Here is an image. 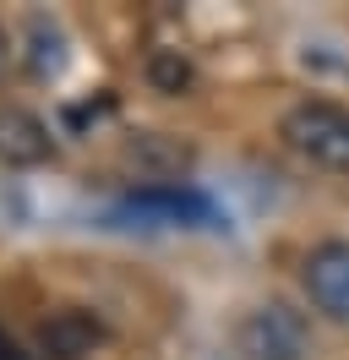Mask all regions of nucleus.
<instances>
[{
  "mask_svg": "<svg viewBox=\"0 0 349 360\" xmlns=\"http://www.w3.org/2000/svg\"><path fill=\"white\" fill-rule=\"evenodd\" d=\"M0 360H22L17 349H11V344H6V338H0Z\"/></svg>",
  "mask_w": 349,
  "mask_h": 360,
  "instance_id": "10",
  "label": "nucleus"
},
{
  "mask_svg": "<svg viewBox=\"0 0 349 360\" xmlns=\"http://www.w3.org/2000/svg\"><path fill=\"white\" fill-rule=\"evenodd\" d=\"M300 290L327 322L349 328V240H317V246L305 251Z\"/></svg>",
  "mask_w": 349,
  "mask_h": 360,
  "instance_id": "3",
  "label": "nucleus"
},
{
  "mask_svg": "<svg viewBox=\"0 0 349 360\" xmlns=\"http://www.w3.org/2000/svg\"><path fill=\"white\" fill-rule=\"evenodd\" d=\"M191 60H186V55H180V49H153L148 55V82L158 93H186L191 88Z\"/></svg>",
  "mask_w": 349,
  "mask_h": 360,
  "instance_id": "7",
  "label": "nucleus"
},
{
  "mask_svg": "<svg viewBox=\"0 0 349 360\" xmlns=\"http://www.w3.org/2000/svg\"><path fill=\"white\" fill-rule=\"evenodd\" d=\"M27 33H33V44H39V49H33V71H39V77H55V71H61V60H65V55H61V44H65L61 27L44 22V17H33V22H27Z\"/></svg>",
  "mask_w": 349,
  "mask_h": 360,
  "instance_id": "8",
  "label": "nucleus"
},
{
  "mask_svg": "<svg viewBox=\"0 0 349 360\" xmlns=\"http://www.w3.org/2000/svg\"><path fill=\"white\" fill-rule=\"evenodd\" d=\"M279 136L295 158H305L322 175L349 180V110L333 98H300L279 120Z\"/></svg>",
  "mask_w": 349,
  "mask_h": 360,
  "instance_id": "1",
  "label": "nucleus"
},
{
  "mask_svg": "<svg viewBox=\"0 0 349 360\" xmlns=\"http://www.w3.org/2000/svg\"><path fill=\"white\" fill-rule=\"evenodd\" d=\"M11 55H17V44H11V33L0 27V77H6V66H11Z\"/></svg>",
  "mask_w": 349,
  "mask_h": 360,
  "instance_id": "9",
  "label": "nucleus"
},
{
  "mask_svg": "<svg viewBox=\"0 0 349 360\" xmlns=\"http://www.w3.org/2000/svg\"><path fill=\"white\" fill-rule=\"evenodd\" d=\"M49 158H55V131H49L33 110L6 104V110H0V164H6V169H39Z\"/></svg>",
  "mask_w": 349,
  "mask_h": 360,
  "instance_id": "4",
  "label": "nucleus"
},
{
  "mask_svg": "<svg viewBox=\"0 0 349 360\" xmlns=\"http://www.w3.org/2000/svg\"><path fill=\"white\" fill-rule=\"evenodd\" d=\"M235 349L246 360H311L317 355V333H311V316L295 311L289 300H262V306H251L240 316Z\"/></svg>",
  "mask_w": 349,
  "mask_h": 360,
  "instance_id": "2",
  "label": "nucleus"
},
{
  "mask_svg": "<svg viewBox=\"0 0 349 360\" xmlns=\"http://www.w3.org/2000/svg\"><path fill=\"white\" fill-rule=\"evenodd\" d=\"M126 158L137 164V169H148V175H164V186H170V175H180L186 164H191V148H180V142H164L158 131L137 136L126 148Z\"/></svg>",
  "mask_w": 349,
  "mask_h": 360,
  "instance_id": "6",
  "label": "nucleus"
},
{
  "mask_svg": "<svg viewBox=\"0 0 349 360\" xmlns=\"http://www.w3.org/2000/svg\"><path fill=\"white\" fill-rule=\"evenodd\" d=\"M104 338V328L93 322L87 311H61V316H49L44 322V349L55 360H82L93 355V344Z\"/></svg>",
  "mask_w": 349,
  "mask_h": 360,
  "instance_id": "5",
  "label": "nucleus"
}]
</instances>
